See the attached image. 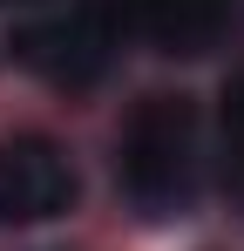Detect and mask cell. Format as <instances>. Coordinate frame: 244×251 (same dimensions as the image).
<instances>
[{
  "label": "cell",
  "instance_id": "cell-1",
  "mask_svg": "<svg viewBox=\"0 0 244 251\" xmlns=\"http://www.w3.org/2000/svg\"><path fill=\"white\" fill-rule=\"evenodd\" d=\"M116 170H122V190L149 217H170L176 204H190V190H197V109H190V95H143L136 116L122 123Z\"/></svg>",
  "mask_w": 244,
  "mask_h": 251
},
{
  "label": "cell",
  "instance_id": "cell-2",
  "mask_svg": "<svg viewBox=\"0 0 244 251\" xmlns=\"http://www.w3.org/2000/svg\"><path fill=\"white\" fill-rule=\"evenodd\" d=\"M116 41H122L116 0H75L68 14H48L34 27H21L7 48H14V61H27V68L48 75L54 88H88L109 68Z\"/></svg>",
  "mask_w": 244,
  "mask_h": 251
},
{
  "label": "cell",
  "instance_id": "cell-3",
  "mask_svg": "<svg viewBox=\"0 0 244 251\" xmlns=\"http://www.w3.org/2000/svg\"><path fill=\"white\" fill-rule=\"evenodd\" d=\"M81 197L75 156L48 136H7L0 143V224H54Z\"/></svg>",
  "mask_w": 244,
  "mask_h": 251
},
{
  "label": "cell",
  "instance_id": "cell-4",
  "mask_svg": "<svg viewBox=\"0 0 244 251\" xmlns=\"http://www.w3.org/2000/svg\"><path fill=\"white\" fill-rule=\"evenodd\" d=\"M116 21L156 54H210L231 34V0H116Z\"/></svg>",
  "mask_w": 244,
  "mask_h": 251
},
{
  "label": "cell",
  "instance_id": "cell-5",
  "mask_svg": "<svg viewBox=\"0 0 244 251\" xmlns=\"http://www.w3.org/2000/svg\"><path fill=\"white\" fill-rule=\"evenodd\" d=\"M224 129H231V163H238V176H244V82L231 88V116H224Z\"/></svg>",
  "mask_w": 244,
  "mask_h": 251
}]
</instances>
